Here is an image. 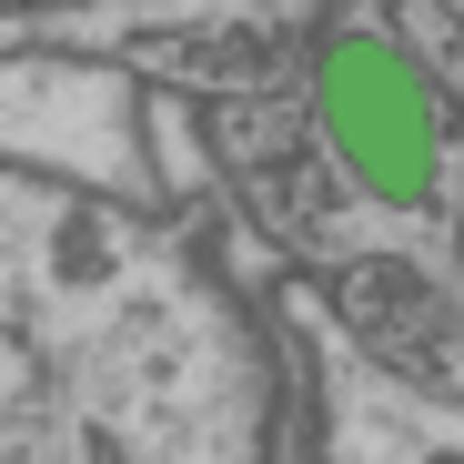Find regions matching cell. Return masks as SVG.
I'll use <instances>...</instances> for the list:
<instances>
[{
	"instance_id": "cell-1",
	"label": "cell",
	"mask_w": 464,
	"mask_h": 464,
	"mask_svg": "<svg viewBox=\"0 0 464 464\" xmlns=\"http://www.w3.org/2000/svg\"><path fill=\"white\" fill-rule=\"evenodd\" d=\"M314 121L343 151L353 192H373L383 212H434L444 192V131H434V92L394 31H334L314 61Z\"/></svg>"
},
{
	"instance_id": "cell-2",
	"label": "cell",
	"mask_w": 464,
	"mask_h": 464,
	"mask_svg": "<svg viewBox=\"0 0 464 464\" xmlns=\"http://www.w3.org/2000/svg\"><path fill=\"white\" fill-rule=\"evenodd\" d=\"M334 464H464V424H434L424 404L383 383L334 414Z\"/></svg>"
}]
</instances>
